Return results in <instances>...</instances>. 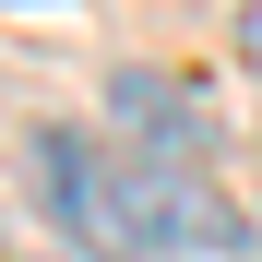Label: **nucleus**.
Instances as JSON below:
<instances>
[{
  "label": "nucleus",
  "instance_id": "2",
  "mask_svg": "<svg viewBox=\"0 0 262 262\" xmlns=\"http://www.w3.org/2000/svg\"><path fill=\"white\" fill-rule=\"evenodd\" d=\"M24 179H36V214L83 250V262H131L119 250V214H107V143H83V131H24Z\"/></svg>",
  "mask_w": 262,
  "mask_h": 262
},
{
  "label": "nucleus",
  "instance_id": "3",
  "mask_svg": "<svg viewBox=\"0 0 262 262\" xmlns=\"http://www.w3.org/2000/svg\"><path fill=\"white\" fill-rule=\"evenodd\" d=\"M107 143L119 155H155V167H203L214 131H203V96L179 72H119L107 83Z\"/></svg>",
  "mask_w": 262,
  "mask_h": 262
},
{
  "label": "nucleus",
  "instance_id": "1",
  "mask_svg": "<svg viewBox=\"0 0 262 262\" xmlns=\"http://www.w3.org/2000/svg\"><path fill=\"white\" fill-rule=\"evenodd\" d=\"M107 214H119V250H238V214L214 203L203 167H155V155H119L107 143Z\"/></svg>",
  "mask_w": 262,
  "mask_h": 262
},
{
  "label": "nucleus",
  "instance_id": "4",
  "mask_svg": "<svg viewBox=\"0 0 262 262\" xmlns=\"http://www.w3.org/2000/svg\"><path fill=\"white\" fill-rule=\"evenodd\" d=\"M238 48H250V72H262V0H250V12H238Z\"/></svg>",
  "mask_w": 262,
  "mask_h": 262
}]
</instances>
